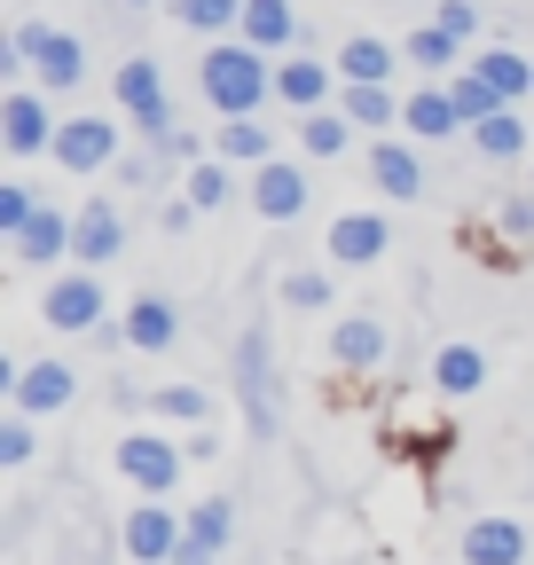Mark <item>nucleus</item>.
Instances as JSON below:
<instances>
[{
  "instance_id": "1",
  "label": "nucleus",
  "mask_w": 534,
  "mask_h": 565,
  "mask_svg": "<svg viewBox=\"0 0 534 565\" xmlns=\"http://www.w3.org/2000/svg\"><path fill=\"white\" fill-rule=\"evenodd\" d=\"M267 95H276V71H267V47H213L205 55V103L228 118H252Z\"/></svg>"
},
{
  "instance_id": "2",
  "label": "nucleus",
  "mask_w": 534,
  "mask_h": 565,
  "mask_svg": "<svg viewBox=\"0 0 534 565\" xmlns=\"http://www.w3.org/2000/svg\"><path fill=\"white\" fill-rule=\"evenodd\" d=\"M236 385H244V416H252V433L267 440V433H276V353H267V330H259V322L236 338Z\"/></svg>"
},
{
  "instance_id": "3",
  "label": "nucleus",
  "mask_w": 534,
  "mask_h": 565,
  "mask_svg": "<svg viewBox=\"0 0 534 565\" xmlns=\"http://www.w3.org/2000/svg\"><path fill=\"white\" fill-rule=\"evenodd\" d=\"M118 479L142 487V494H165V487L181 479V448L158 440V433H126V440H118Z\"/></svg>"
},
{
  "instance_id": "4",
  "label": "nucleus",
  "mask_w": 534,
  "mask_h": 565,
  "mask_svg": "<svg viewBox=\"0 0 534 565\" xmlns=\"http://www.w3.org/2000/svg\"><path fill=\"white\" fill-rule=\"evenodd\" d=\"M17 40L32 47V71L47 87H79L87 79V47H79V32H55V24H17Z\"/></svg>"
},
{
  "instance_id": "5",
  "label": "nucleus",
  "mask_w": 534,
  "mask_h": 565,
  "mask_svg": "<svg viewBox=\"0 0 534 565\" xmlns=\"http://www.w3.org/2000/svg\"><path fill=\"white\" fill-rule=\"evenodd\" d=\"M118 103H126V118L142 126L150 141L173 126V110H165V79H158V63H150V55H134V63L118 71Z\"/></svg>"
},
{
  "instance_id": "6",
  "label": "nucleus",
  "mask_w": 534,
  "mask_h": 565,
  "mask_svg": "<svg viewBox=\"0 0 534 565\" xmlns=\"http://www.w3.org/2000/svg\"><path fill=\"white\" fill-rule=\"evenodd\" d=\"M55 158H63V173H103V166L118 158L110 118H72V126H55Z\"/></svg>"
},
{
  "instance_id": "7",
  "label": "nucleus",
  "mask_w": 534,
  "mask_h": 565,
  "mask_svg": "<svg viewBox=\"0 0 534 565\" xmlns=\"http://www.w3.org/2000/svg\"><path fill=\"white\" fill-rule=\"evenodd\" d=\"M181 519L173 511H158V503H142V511H126V557L134 565H173V550H181Z\"/></svg>"
},
{
  "instance_id": "8",
  "label": "nucleus",
  "mask_w": 534,
  "mask_h": 565,
  "mask_svg": "<svg viewBox=\"0 0 534 565\" xmlns=\"http://www.w3.org/2000/svg\"><path fill=\"white\" fill-rule=\"evenodd\" d=\"M228 534H236V503H228V494H213V503H196V511H189V534H181L173 565H213Z\"/></svg>"
},
{
  "instance_id": "9",
  "label": "nucleus",
  "mask_w": 534,
  "mask_h": 565,
  "mask_svg": "<svg viewBox=\"0 0 534 565\" xmlns=\"http://www.w3.org/2000/svg\"><path fill=\"white\" fill-rule=\"evenodd\" d=\"M252 204H259V221H299L307 212V173L299 166H252Z\"/></svg>"
},
{
  "instance_id": "10",
  "label": "nucleus",
  "mask_w": 534,
  "mask_h": 565,
  "mask_svg": "<svg viewBox=\"0 0 534 565\" xmlns=\"http://www.w3.org/2000/svg\"><path fill=\"white\" fill-rule=\"evenodd\" d=\"M79 236H72V259H87V267H103V259H118V244H126V221H118V204L110 196H87L79 212Z\"/></svg>"
},
{
  "instance_id": "11",
  "label": "nucleus",
  "mask_w": 534,
  "mask_h": 565,
  "mask_svg": "<svg viewBox=\"0 0 534 565\" xmlns=\"http://www.w3.org/2000/svg\"><path fill=\"white\" fill-rule=\"evenodd\" d=\"M0 141H9L17 158L55 150V118H47V103H40V95H9V103H0Z\"/></svg>"
},
{
  "instance_id": "12",
  "label": "nucleus",
  "mask_w": 534,
  "mask_h": 565,
  "mask_svg": "<svg viewBox=\"0 0 534 565\" xmlns=\"http://www.w3.org/2000/svg\"><path fill=\"white\" fill-rule=\"evenodd\" d=\"M385 252H393V228L377 221V212H346V221L330 228V259L339 267H377Z\"/></svg>"
},
{
  "instance_id": "13",
  "label": "nucleus",
  "mask_w": 534,
  "mask_h": 565,
  "mask_svg": "<svg viewBox=\"0 0 534 565\" xmlns=\"http://www.w3.org/2000/svg\"><path fill=\"white\" fill-rule=\"evenodd\" d=\"M40 315H47L55 330H103V282H95V275H63Z\"/></svg>"
},
{
  "instance_id": "14",
  "label": "nucleus",
  "mask_w": 534,
  "mask_h": 565,
  "mask_svg": "<svg viewBox=\"0 0 534 565\" xmlns=\"http://www.w3.org/2000/svg\"><path fill=\"white\" fill-rule=\"evenodd\" d=\"M72 236H79V221H63V204H40L32 221H24V236H17V259L24 267H47V259L72 252Z\"/></svg>"
},
{
  "instance_id": "15",
  "label": "nucleus",
  "mask_w": 534,
  "mask_h": 565,
  "mask_svg": "<svg viewBox=\"0 0 534 565\" xmlns=\"http://www.w3.org/2000/svg\"><path fill=\"white\" fill-rule=\"evenodd\" d=\"M519 557H526L519 519H472L463 526V565H519Z\"/></svg>"
},
{
  "instance_id": "16",
  "label": "nucleus",
  "mask_w": 534,
  "mask_h": 565,
  "mask_svg": "<svg viewBox=\"0 0 534 565\" xmlns=\"http://www.w3.org/2000/svg\"><path fill=\"white\" fill-rule=\"evenodd\" d=\"M72 393H79V377L63 370V362H32V370L17 377V408H24V416H47V408H72Z\"/></svg>"
},
{
  "instance_id": "17",
  "label": "nucleus",
  "mask_w": 534,
  "mask_h": 565,
  "mask_svg": "<svg viewBox=\"0 0 534 565\" xmlns=\"http://www.w3.org/2000/svg\"><path fill=\"white\" fill-rule=\"evenodd\" d=\"M370 181L385 196H425V166H417L409 141H377V150H370Z\"/></svg>"
},
{
  "instance_id": "18",
  "label": "nucleus",
  "mask_w": 534,
  "mask_h": 565,
  "mask_svg": "<svg viewBox=\"0 0 534 565\" xmlns=\"http://www.w3.org/2000/svg\"><path fill=\"white\" fill-rule=\"evenodd\" d=\"M330 353H339L346 370H377L385 362V322L377 315H346L339 330H330Z\"/></svg>"
},
{
  "instance_id": "19",
  "label": "nucleus",
  "mask_w": 534,
  "mask_h": 565,
  "mask_svg": "<svg viewBox=\"0 0 534 565\" xmlns=\"http://www.w3.org/2000/svg\"><path fill=\"white\" fill-rule=\"evenodd\" d=\"M181 338V315H173V299H134L126 307V345H142V353H165Z\"/></svg>"
},
{
  "instance_id": "20",
  "label": "nucleus",
  "mask_w": 534,
  "mask_h": 565,
  "mask_svg": "<svg viewBox=\"0 0 534 565\" xmlns=\"http://www.w3.org/2000/svg\"><path fill=\"white\" fill-rule=\"evenodd\" d=\"M400 126H409L417 141H440V134H456V126H463V110H456V95H448V87H425V95L400 103Z\"/></svg>"
},
{
  "instance_id": "21",
  "label": "nucleus",
  "mask_w": 534,
  "mask_h": 565,
  "mask_svg": "<svg viewBox=\"0 0 534 565\" xmlns=\"http://www.w3.org/2000/svg\"><path fill=\"white\" fill-rule=\"evenodd\" d=\"M244 40L252 47H291L299 40V9L291 0H244Z\"/></svg>"
},
{
  "instance_id": "22",
  "label": "nucleus",
  "mask_w": 534,
  "mask_h": 565,
  "mask_svg": "<svg viewBox=\"0 0 534 565\" xmlns=\"http://www.w3.org/2000/svg\"><path fill=\"white\" fill-rule=\"evenodd\" d=\"M330 79H339V71H322V63H276V95L291 103V110H322V95H330Z\"/></svg>"
},
{
  "instance_id": "23",
  "label": "nucleus",
  "mask_w": 534,
  "mask_h": 565,
  "mask_svg": "<svg viewBox=\"0 0 534 565\" xmlns=\"http://www.w3.org/2000/svg\"><path fill=\"white\" fill-rule=\"evenodd\" d=\"M472 71H480V79H488V87H495L503 103H519V95H534V63H526L519 47H488V55H480Z\"/></svg>"
},
{
  "instance_id": "24",
  "label": "nucleus",
  "mask_w": 534,
  "mask_h": 565,
  "mask_svg": "<svg viewBox=\"0 0 534 565\" xmlns=\"http://www.w3.org/2000/svg\"><path fill=\"white\" fill-rule=\"evenodd\" d=\"M472 141H480V158H519L526 141H534V126H526V118L503 103V110H488V118L472 126Z\"/></svg>"
},
{
  "instance_id": "25",
  "label": "nucleus",
  "mask_w": 534,
  "mask_h": 565,
  "mask_svg": "<svg viewBox=\"0 0 534 565\" xmlns=\"http://www.w3.org/2000/svg\"><path fill=\"white\" fill-rule=\"evenodd\" d=\"M480 377H488V353L480 345H440V362H432L440 393H480Z\"/></svg>"
},
{
  "instance_id": "26",
  "label": "nucleus",
  "mask_w": 534,
  "mask_h": 565,
  "mask_svg": "<svg viewBox=\"0 0 534 565\" xmlns=\"http://www.w3.org/2000/svg\"><path fill=\"white\" fill-rule=\"evenodd\" d=\"M213 150H221L228 166H267V126H259V110H252V118H228V126L213 134Z\"/></svg>"
},
{
  "instance_id": "27",
  "label": "nucleus",
  "mask_w": 534,
  "mask_h": 565,
  "mask_svg": "<svg viewBox=\"0 0 534 565\" xmlns=\"http://www.w3.org/2000/svg\"><path fill=\"white\" fill-rule=\"evenodd\" d=\"M346 118L385 134V126H400V103L385 95V79H346Z\"/></svg>"
},
{
  "instance_id": "28",
  "label": "nucleus",
  "mask_w": 534,
  "mask_h": 565,
  "mask_svg": "<svg viewBox=\"0 0 534 565\" xmlns=\"http://www.w3.org/2000/svg\"><path fill=\"white\" fill-rule=\"evenodd\" d=\"M393 63H400V47H385V40H370V32H362V40H346V47H339V79H385Z\"/></svg>"
},
{
  "instance_id": "29",
  "label": "nucleus",
  "mask_w": 534,
  "mask_h": 565,
  "mask_svg": "<svg viewBox=\"0 0 534 565\" xmlns=\"http://www.w3.org/2000/svg\"><path fill=\"white\" fill-rule=\"evenodd\" d=\"M456 47H463V40H456L448 24H425V32L400 40V55H409L417 71H456Z\"/></svg>"
},
{
  "instance_id": "30",
  "label": "nucleus",
  "mask_w": 534,
  "mask_h": 565,
  "mask_svg": "<svg viewBox=\"0 0 534 565\" xmlns=\"http://www.w3.org/2000/svg\"><path fill=\"white\" fill-rule=\"evenodd\" d=\"M346 134H354V118H346V110H307V126H299L307 158H339V150H346Z\"/></svg>"
},
{
  "instance_id": "31",
  "label": "nucleus",
  "mask_w": 534,
  "mask_h": 565,
  "mask_svg": "<svg viewBox=\"0 0 534 565\" xmlns=\"http://www.w3.org/2000/svg\"><path fill=\"white\" fill-rule=\"evenodd\" d=\"M173 17L189 32H228V24H244V0H173Z\"/></svg>"
},
{
  "instance_id": "32",
  "label": "nucleus",
  "mask_w": 534,
  "mask_h": 565,
  "mask_svg": "<svg viewBox=\"0 0 534 565\" xmlns=\"http://www.w3.org/2000/svg\"><path fill=\"white\" fill-rule=\"evenodd\" d=\"M448 95H456V110L472 118V126H480L488 110H503V95H495V87L480 79V71H456V87H448Z\"/></svg>"
},
{
  "instance_id": "33",
  "label": "nucleus",
  "mask_w": 534,
  "mask_h": 565,
  "mask_svg": "<svg viewBox=\"0 0 534 565\" xmlns=\"http://www.w3.org/2000/svg\"><path fill=\"white\" fill-rule=\"evenodd\" d=\"M189 204H196V212L228 204V158H221V166H189Z\"/></svg>"
},
{
  "instance_id": "34",
  "label": "nucleus",
  "mask_w": 534,
  "mask_h": 565,
  "mask_svg": "<svg viewBox=\"0 0 534 565\" xmlns=\"http://www.w3.org/2000/svg\"><path fill=\"white\" fill-rule=\"evenodd\" d=\"M158 416H173V424H205L213 401L196 393V385H165V393H158Z\"/></svg>"
},
{
  "instance_id": "35",
  "label": "nucleus",
  "mask_w": 534,
  "mask_h": 565,
  "mask_svg": "<svg viewBox=\"0 0 534 565\" xmlns=\"http://www.w3.org/2000/svg\"><path fill=\"white\" fill-rule=\"evenodd\" d=\"M32 212H40V196H32L24 181H9V189H0V236H9V244H17V236H24V221H32Z\"/></svg>"
},
{
  "instance_id": "36",
  "label": "nucleus",
  "mask_w": 534,
  "mask_h": 565,
  "mask_svg": "<svg viewBox=\"0 0 534 565\" xmlns=\"http://www.w3.org/2000/svg\"><path fill=\"white\" fill-rule=\"evenodd\" d=\"M284 307H330V275H284Z\"/></svg>"
},
{
  "instance_id": "37",
  "label": "nucleus",
  "mask_w": 534,
  "mask_h": 565,
  "mask_svg": "<svg viewBox=\"0 0 534 565\" xmlns=\"http://www.w3.org/2000/svg\"><path fill=\"white\" fill-rule=\"evenodd\" d=\"M440 24H448L456 40H472V32H480V0H440Z\"/></svg>"
},
{
  "instance_id": "38",
  "label": "nucleus",
  "mask_w": 534,
  "mask_h": 565,
  "mask_svg": "<svg viewBox=\"0 0 534 565\" xmlns=\"http://www.w3.org/2000/svg\"><path fill=\"white\" fill-rule=\"evenodd\" d=\"M0 463H32V424H0Z\"/></svg>"
},
{
  "instance_id": "39",
  "label": "nucleus",
  "mask_w": 534,
  "mask_h": 565,
  "mask_svg": "<svg viewBox=\"0 0 534 565\" xmlns=\"http://www.w3.org/2000/svg\"><path fill=\"white\" fill-rule=\"evenodd\" d=\"M503 236H534V196H511L503 204Z\"/></svg>"
},
{
  "instance_id": "40",
  "label": "nucleus",
  "mask_w": 534,
  "mask_h": 565,
  "mask_svg": "<svg viewBox=\"0 0 534 565\" xmlns=\"http://www.w3.org/2000/svg\"><path fill=\"white\" fill-rule=\"evenodd\" d=\"M118 173H126V189H150V181H158V166H150V158H126Z\"/></svg>"
},
{
  "instance_id": "41",
  "label": "nucleus",
  "mask_w": 534,
  "mask_h": 565,
  "mask_svg": "<svg viewBox=\"0 0 534 565\" xmlns=\"http://www.w3.org/2000/svg\"><path fill=\"white\" fill-rule=\"evenodd\" d=\"M126 9H150V0H126Z\"/></svg>"
},
{
  "instance_id": "42",
  "label": "nucleus",
  "mask_w": 534,
  "mask_h": 565,
  "mask_svg": "<svg viewBox=\"0 0 534 565\" xmlns=\"http://www.w3.org/2000/svg\"><path fill=\"white\" fill-rule=\"evenodd\" d=\"M213 565H221V557H213Z\"/></svg>"
}]
</instances>
